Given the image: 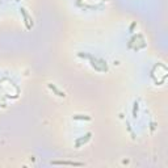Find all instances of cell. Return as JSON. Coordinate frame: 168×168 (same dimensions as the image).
<instances>
[{"label": "cell", "mask_w": 168, "mask_h": 168, "mask_svg": "<svg viewBox=\"0 0 168 168\" xmlns=\"http://www.w3.org/2000/svg\"><path fill=\"white\" fill-rule=\"evenodd\" d=\"M91 138H92V133H91V131H88V133H85L83 136L75 139V147H76V148H80L83 144L88 143V142L91 141Z\"/></svg>", "instance_id": "1"}, {"label": "cell", "mask_w": 168, "mask_h": 168, "mask_svg": "<svg viewBox=\"0 0 168 168\" xmlns=\"http://www.w3.org/2000/svg\"><path fill=\"white\" fill-rule=\"evenodd\" d=\"M20 12H21V15H22V17H24V22H25V25H26V29H28V30H30L32 26H33V21H32V17L29 16V13L26 12V9H25L24 7L20 8Z\"/></svg>", "instance_id": "2"}, {"label": "cell", "mask_w": 168, "mask_h": 168, "mask_svg": "<svg viewBox=\"0 0 168 168\" xmlns=\"http://www.w3.org/2000/svg\"><path fill=\"white\" fill-rule=\"evenodd\" d=\"M52 165H76V167H83L84 163H78V162H66V160H52Z\"/></svg>", "instance_id": "3"}, {"label": "cell", "mask_w": 168, "mask_h": 168, "mask_svg": "<svg viewBox=\"0 0 168 168\" xmlns=\"http://www.w3.org/2000/svg\"><path fill=\"white\" fill-rule=\"evenodd\" d=\"M47 87H49V89H50V91H52V92H54V94H57L58 97H63V99H64V97H66V93H64V92H63V91H60V89L58 88V87H55L52 83H49V84H47Z\"/></svg>", "instance_id": "4"}, {"label": "cell", "mask_w": 168, "mask_h": 168, "mask_svg": "<svg viewBox=\"0 0 168 168\" xmlns=\"http://www.w3.org/2000/svg\"><path fill=\"white\" fill-rule=\"evenodd\" d=\"M72 118L75 121H91V117L85 116V114H75V116H72Z\"/></svg>", "instance_id": "5"}, {"label": "cell", "mask_w": 168, "mask_h": 168, "mask_svg": "<svg viewBox=\"0 0 168 168\" xmlns=\"http://www.w3.org/2000/svg\"><path fill=\"white\" fill-rule=\"evenodd\" d=\"M134 106H133V118L138 117V110H139V102L138 101H134Z\"/></svg>", "instance_id": "6"}, {"label": "cell", "mask_w": 168, "mask_h": 168, "mask_svg": "<svg viewBox=\"0 0 168 168\" xmlns=\"http://www.w3.org/2000/svg\"><path fill=\"white\" fill-rule=\"evenodd\" d=\"M135 25H136V24H135V22H133V24H131V26H130V32H131V30H133V29H134V26H135Z\"/></svg>", "instance_id": "7"}, {"label": "cell", "mask_w": 168, "mask_h": 168, "mask_svg": "<svg viewBox=\"0 0 168 168\" xmlns=\"http://www.w3.org/2000/svg\"><path fill=\"white\" fill-rule=\"evenodd\" d=\"M16 1H20V0H16Z\"/></svg>", "instance_id": "8"}]
</instances>
